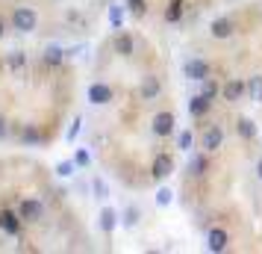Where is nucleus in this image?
<instances>
[{
  "mask_svg": "<svg viewBox=\"0 0 262 254\" xmlns=\"http://www.w3.org/2000/svg\"><path fill=\"white\" fill-rule=\"evenodd\" d=\"M12 24H15V30H21V33H33L38 27V12L30 9V6H18L12 12Z\"/></svg>",
  "mask_w": 262,
  "mask_h": 254,
  "instance_id": "f257e3e1",
  "label": "nucleus"
},
{
  "mask_svg": "<svg viewBox=\"0 0 262 254\" xmlns=\"http://www.w3.org/2000/svg\"><path fill=\"white\" fill-rule=\"evenodd\" d=\"M18 216L24 219V222H41L45 219V204L38 198H24L18 204Z\"/></svg>",
  "mask_w": 262,
  "mask_h": 254,
  "instance_id": "f03ea898",
  "label": "nucleus"
},
{
  "mask_svg": "<svg viewBox=\"0 0 262 254\" xmlns=\"http://www.w3.org/2000/svg\"><path fill=\"white\" fill-rule=\"evenodd\" d=\"M115 97V89L109 83H103V80H95V83L89 86V101L92 104H109Z\"/></svg>",
  "mask_w": 262,
  "mask_h": 254,
  "instance_id": "7ed1b4c3",
  "label": "nucleus"
},
{
  "mask_svg": "<svg viewBox=\"0 0 262 254\" xmlns=\"http://www.w3.org/2000/svg\"><path fill=\"white\" fill-rule=\"evenodd\" d=\"M21 222L24 219L12 213V210H0V230L9 233V237H21Z\"/></svg>",
  "mask_w": 262,
  "mask_h": 254,
  "instance_id": "20e7f679",
  "label": "nucleus"
},
{
  "mask_svg": "<svg viewBox=\"0 0 262 254\" xmlns=\"http://www.w3.org/2000/svg\"><path fill=\"white\" fill-rule=\"evenodd\" d=\"M221 142H224V130L218 127V124H212V127H206L201 136V148L209 154V151H215V148H221Z\"/></svg>",
  "mask_w": 262,
  "mask_h": 254,
  "instance_id": "39448f33",
  "label": "nucleus"
},
{
  "mask_svg": "<svg viewBox=\"0 0 262 254\" xmlns=\"http://www.w3.org/2000/svg\"><path fill=\"white\" fill-rule=\"evenodd\" d=\"M183 74H186L189 80H206V77H209V62L186 60V62H183Z\"/></svg>",
  "mask_w": 262,
  "mask_h": 254,
  "instance_id": "423d86ee",
  "label": "nucleus"
},
{
  "mask_svg": "<svg viewBox=\"0 0 262 254\" xmlns=\"http://www.w3.org/2000/svg\"><path fill=\"white\" fill-rule=\"evenodd\" d=\"M154 133L162 136V139L174 133V115H171L168 109H165V112H156V115H154Z\"/></svg>",
  "mask_w": 262,
  "mask_h": 254,
  "instance_id": "0eeeda50",
  "label": "nucleus"
},
{
  "mask_svg": "<svg viewBox=\"0 0 262 254\" xmlns=\"http://www.w3.org/2000/svg\"><path fill=\"white\" fill-rule=\"evenodd\" d=\"M112 48H115V53H118V56H124V60H127V56H133V53H136V38H133L130 33H118V36L112 38Z\"/></svg>",
  "mask_w": 262,
  "mask_h": 254,
  "instance_id": "6e6552de",
  "label": "nucleus"
},
{
  "mask_svg": "<svg viewBox=\"0 0 262 254\" xmlns=\"http://www.w3.org/2000/svg\"><path fill=\"white\" fill-rule=\"evenodd\" d=\"M227 242H230V233H227L224 228H209V233H206V245H209L212 251H224Z\"/></svg>",
  "mask_w": 262,
  "mask_h": 254,
  "instance_id": "1a4fd4ad",
  "label": "nucleus"
},
{
  "mask_svg": "<svg viewBox=\"0 0 262 254\" xmlns=\"http://www.w3.org/2000/svg\"><path fill=\"white\" fill-rule=\"evenodd\" d=\"M171 171H174V157H171V154H159V157L154 160V181H162Z\"/></svg>",
  "mask_w": 262,
  "mask_h": 254,
  "instance_id": "9d476101",
  "label": "nucleus"
},
{
  "mask_svg": "<svg viewBox=\"0 0 262 254\" xmlns=\"http://www.w3.org/2000/svg\"><path fill=\"white\" fill-rule=\"evenodd\" d=\"M159 92H162V83H159V77H144L142 86H139V97H142V101H154Z\"/></svg>",
  "mask_w": 262,
  "mask_h": 254,
  "instance_id": "9b49d317",
  "label": "nucleus"
},
{
  "mask_svg": "<svg viewBox=\"0 0 262 254\" xmlns=\"http://www.w3.org/2000/svg\"><path fill=\"white\" fill-rule=\"evenodd\" d=\"M245 89H248V86H245V80H227V83L221 86V97L233 104V101H238V97L245 95Z\"/></svg>",
  "mask_w": 262,
  "mask_h": 254,
  "instance_id": "f8f14e48",
  "label": "nucleus"
},
{
  "mask_svg": "<svg viewBox=\"0 0 262 254\" xmlns=\"http://www.w3.org/2000/svg\"><path fill=\"white\" fill-rule=\"evenodd\" d=\"M212 109V97H206V95H198V97H191V104H189V112L194 115V119H203L206 112Z\"/></svg>",
  "mask_w": 262,
  "mask_h": 254,
  "instance_id": "ddd939ff",
  "label": "nucleus"
},
{
  "mask_svg": "<svg viewBox=\"0 0 262 254\" xmlns=\"http://www.w3.org/2000/svg\"><path fill=\"white\" fill-rule=\"evenodd\" d=\"M212 38H230L233 36V18H218L212 27H209Z\"/></svg>",
  "mask_w": 262,
  "mask_h": 254,
  "instance_id": "4468645a",
  "label": "nucleus"
},
{
  "mask_svg": "<svg viewBox=\"0 0 262 254\" xmlns=\"http://www.w3.org/2000/svg\"><path fill=\"white\" fill-rule=\"evenodd\" d=\"M115 222H118V213H115V210H103V213H100V228L106 230V233L115 230Z\"/></svg>",
  "mask_w": 262,
  "mask_h": 254,
  "instance_id": "2eb2a0df",
  "label": "nucleus"
},
{
  "mask_svg": "<svg viewBox=\"0 0 262 254\" xmlns=\"http://www.w3.org/2000/svg\"><path fill=\"white\" fill-rule=\"evenodd\" d=\"M127 9L133 18H144L147 15V0H127Z\"/></svg>",
  "mask_w": 262,
  "mask_h": 254,
  "instance_id": "dca6fc26",
  "label": "nucleus"
},
{
  "mask_svg": "<svg viewBox=\"0 0 262 254\" xmlns=\"http://www.w3.org/2000/svg\"><path fill=\"white\" fill-rule=\"evenodd\" d=\"M180 18H183V0H174V3H171V9L165 12V21L174 24V21H180Z\"/></svg>",
  "mask_w": 262,
  "mask_h": 254,
  "instance_id": "f3484780",
  "label": "nucleus"
},
{
  "mask_svg": "<svg viewBox=\"0 0 262 254\" xmlns=\"http://www.w3.org/2000/svg\"><path fill=\"white\" fill-rule=\"evenodd\" d=\"M41 60L48 62V65H59V62H62V50H59V48H48Z\"/></svg>",
  "mask_w": 262,
  "mask_h": 254,
  "instance_id": "a211bd4d",
  "label": "nucleus"
},
{
  "mask_svg": "<svg viewBox=\"0 0 262 254\" xmlns=\"http://www.w3.org/2000/svg\"><path fill=\"white\" fill-rule=\"evenodd\" d=\"M203 171H206V157H203V154H198V157L191 160V174H194V178H201Z\"/></svg>",
  "mask_w": 262,
  "mask_h": 254,
  "instance_id": "6ab92c4d",
  "label": "nucleus"
},
{
  "mask_svg": "<svg viewBox=\"0 0 262 254\" xmlns=\"http://www.w3.org/2000/svg\"><path fill=\"white\" fill-rule=\"evenodd\" d=\"M6 65L9 68H24V53H18V50L6 53Z\"/></svg>",
  "mask_w": 262,
  "mask_h": 254,
  "instance_id": "aec40b11",
  "label": "nucleus"
},
{
  "mask_svg": "<svg viewBox=\"0 0 262 254\" xmlns=\"http://www.w3.org/2000/svg\"><path fill=\"white\" fill-rule=\"evenodd\" d=\"M238 133L245 136V139H253V136H256V127H253L248 119H242V121H238Z\"/></svg>",
  "mask_w": 262,
  "mask_h": 254,
  "instance_id": "412c9836",
  "label": "nucleus"
},
{
  "mask_svg": "<svg viewBox=\"0 0 262 254\" xmlns=\"http://www.w3.org/2000/svg\"><path fill=\"white\" fill-rule=\"evenodd\" d=\"M218 92H221V86L215 83L212 77H206V80H203V95H206V97H215Z\"/></svg>",
  "mask_w": 262,
  "mask_h": 254,
  "instance_id": "4be33fe9",
  "label": "nucleus"
},
{
  "mask_svg": "<svg viewBox=\"0 0 262 254\" xmlns=\"http://www.w3.org/2000/svg\"><path fill=\"white\" fill-rule=\"evenodd\" d=\"M248 89H250V95H253V101H262V77H253L248 83Z\"/></svg>",
  "mask_w": 262,
  "mask_h": 254,
  "instance_id": "5701e85b",
  "label": "nucleus"
},
{
  "mask_svg": "<svg viewBox=\"0 0 262 254\" xmlns=\"http://www.w3.org/2000/svg\"><path fill=\"white\" fill-rule=\"evenodd\" d=\"M92 183H95L97 198H106V195H109V186H106V181H103V178H92Z\"/></svg>",
  "mask_w": 262,
  "mask_h": 254,
  "instance_id": "b1692460",
  "label": "nucleus"
},
{
  "mask_svg": "<svg viewBox=\"0 0 262 254\" xmlns=\"http://www.w3.org/2000/svg\"><path fill=\"white\" fill-rule=\"evenodd\" d=\"M177 145L183 148V151H189V148H191V133H189V130H186V133H180V139H177Z\"/></svg>",
  "mask_w": 262,
  "mask_h": 254,
  "instance_id": "393cba45",
  "label": "nucleus"
},
{
  "mask_svg": "<svg viewBox=\"0 0 262 254\" xmlns=\"http://www.w3.org/2000/svg\"><path fill=\"white\" fill-rule=\"evenodd\" d=\"M109 21H112L115 27H121V9H118V6H112V9H109Z\"/></svg>",
  "mask_w": 262,
  "mask_h": 254,
  "instance_id": "a878e982",
  "label": "nucleus"
},
{
  "mask_svg": "<svg viewBox=\"0 0 262 254\" xmlns=\"http://www.w3.org/2000/svg\"><path fill=\"white\" fill-rule=\"evenodd\" d=\"M92 157H89V151H77V166H89Z\"/></svg>",
  "mask_w": 262,
  "mask_h": 254,
  "instance_id": "bb28decb",
  "label": "nucleus"
},
{
  "mask_svg": "<svg viewBox=\"0 0 262 254\" xmlns=\"http://www.w3.org/2000/svg\"><path fill=\"white\" fill-rule=\"evenodd\" d=\"M156 201H159V204H168V201H171V192H168V189H162V192L156 195Z\"/></svg>",
  "mask_w": 262,
  "mask_h": 254,
  "instance_id": "cd10ccee",
  "label": "nucleus"
},
{
  "mask_svg": "<svg viewBox=\"0 0 262 254\" xmlns=\"http://www.w3.org/2000/svg\"><path fill=\"white\" fill-rule=\"evenodd\" d=\"M56 171H59V174H71L74 166H71V163H59V169H56Z\"/></svg>",
  "mask_w": 262,
  "mask_h": 254,
  "instance_id": "c85d7f7f",
  "label": "nucleus"
},
{
  "mask_svg": "<svg viewBox=\"0 0 262 254\" xmlns=\"http://www.w3.org/2000/svg\"><path fill=\"white\" fill-rule=\"evenodd\" d=\"M0 136H6V121L0 119Z\"/></svg>",
  "mask_w": 262,
  "mask_h": 254,
  "instance_id": "c756f323",
  "label": "nucleus"
},
{
  "mask_svg": "<svg viewBox=\"0 0 262 254\" xmlns=\"http://www.w3.org/2000/svg\"><path fill=\"white\" fill-rule=\"evenodd\" d=\"M6 36V24H3V18H0V38Z\"/></svg>",
  "mask_w": 262,
  "mask_h": 254,
  "instance_id": "7c9ffc66",
  "label": "nucleus"
},
{
  "mask_svg": "<svg viewBox=\"0 0 262 254\" xmlns=\"http://www.w3.org/2000/svg\"><path fill=\"white\" fill-rule=\"evenodd\" d=\"M256 174L262 178V157H259V163H256Z\"/></svg>",
  "mask_w": 262,
  "mask_h": 254,
  "instance_id": "2f4dec72",
  "label": "nucleus"
}]
</instances>
